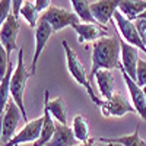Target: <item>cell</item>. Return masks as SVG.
<instances>
[{
    "mask_svg": "<svg viewBox=\"0 0 146 146\" xmlns=\"http://www.w3.org/2000/svg\"><path fill=\"white\" fill-rule=\"evenodd\" d=\"M120 40L117 36L105 38L94 42L92 45V67L89 73V80H92L98 70H113L118 69L120 62Z\"/></svg>",
    "mask_w": 146,
    "mask_h": 146,
    "instance_id": "1",
    "label": "cell"
},
{
    "mask_svg": "<svg viewBox=\"0 0 146 146\" xmlns=\"http://www.w3.org/2000/svg\"><path fill=\"white\" fill-rule=\"evenodd\" d=\"M32 75L31 72L27 70L25 63H23V50L21 48L18 53V62H16V67L15 72L12 75V80H10V96L15 101V104L18 105V108L21 110L23 120H28L27 115V110H25V104H23V92H25V86L27 82L29 79V76Z\"/></svg>",
    "mask_w": 146,
    "mask_h": 146,
    "instance_id": "2",
    "label": "cell"
},
{
    "mask_svg": "<svg viewBox=\"0 0 146 146\" xmlns=\"http://www.w3.org/2000/svg\"><path fill=\"white\" fill-rule=\"evenodd\" d=\"M62 45H63L64 53H66V64H67V70H69V73L73 76V79H75L79 85H82V86L86 89V92H88V95L91 96L92 102H95L96 105H100V107H101L104 101L95 95L94 88H92V83H91V80H89V76L86 75V72H85V67H83L82 62L78 58L75 50H73V48H72L66 41H63Z\"/></svg>",
    "mask_w": 146,
    "mask_h": 146,
    "instance_id": "3",
    "label": "cell"
},
{
    "mask_svg": "<svg viewBox=\"0 0 146 146\" xmlns=\"http://www.w3.org/2000/svg\"><path fill=\"white\" fill-rule=\"evenodd\" d=\"M41 18L50 23V27L53 28L54 32L63 29L66 27H75L78 23H80V19L78 18L75 12H67L57 6H51L50 9H47L41 15Z\"/></svg>",
    "mask_w": 146,
    "mask_h": 146,
    "instance_id": "4",
    "label": "cell"
},
{
    "mask_svg": "<svg viewBox=\"0 0 146 146\" xmlns=\"http://www.w3.org/2000/svg\"><path fill=\"white\" fill-rule=\"evenodd\" d=\"M114 22H115V27H117L118 32L121 34V38H123L126 42L137 47L139 50H143L146 53V45H145L143 40L140 38L135 22L129 21L120 10H117L114 13Z\"/></svg>",
    "mask_w": 146,
    "mask_h": 146,
    "instance_id": "5",
    "label": "cell"
},
{
    "mask_svg": "<svg viewBox=\"0 0 146 146\" xmlns=\"http://www.w3.org/2000/svg\"><path fill=\"white\" fill-rule=\"evenodd\" d=\"M21 117H22L21 110L18 108L13 100H10L6 105L5 113L2 114V145L9 143L15 137V130L18 129Z\"/></svg>",
    "mask_w": 146,
    "mask_h": 146,
    "instance_id": "6",
    "label": "cell"
},
{
    "mask_svg": "<svg viewBox=\"0 0 146 146\" xmlns=\"http://www.w3.org/2000/svg\"><path fill=\"white\" fill-rule=\"evenodd\" d=\"M101 113L104 117H123L127 113H136L133 104H130L126 96L114 94L110 100H105L101 105Z\"/></svg>",
    "mask_w": 146,
    "mask_h": 146,
    "instance_id": "7",
    "label": "cell"
},
{
    "mask_svg": "<svg viewBox=\"0 0 146 146\" xmlns=\"http://www.w3.org/2000/svg\"><path fill=\"white\" fill-rule=\"evenodd\" d=\"M120 72H121V76L124 79V83L127 86V91L131 96V104L135 107L136 113L140 115L142 120H146V96H145V92H143V88H140L139 85L136 83V80H133L127 73L126 70L123 69V66L120 64Z\"/></svg>",
    "mask_w": 146,
    "mask_h": 146,
    "instance_id": "8",
    "label": "cell"
},
{
    "mask_svg": "<svg viewBox=\"0 0 146 146\" xmlns=\"http://www.w3.org/2000/svg\"><path fill=\"white\" fill-rule=\"evenodd\" d=\"M19 19L13 15H10L3 23H2V29H0V42L2 47L6 50L7 56L13 53L16 50V38L19 34Z\"/></svg>",
    "mask_w": 146,
    "mask_h": 146,
    "instance_id": "9",
    "label": "cell"
},
{
    "mask_svg": "<svg viewBox=\"0 0 146 146\" xmlns=\"http://www.w3.org/2000/svg\"><path fill=\"white\" fill-rule=\"evenodd\" d=\"M42 123L44 120L42 117L35 118L32 121H28V123L23 126L16 135L12 139L9 143L2 145V146H19L21 143H27V142H36L41 136V130H42Z\"/></svg>",
    "mask_w": 146,
    "mask_h": 146,
    "instance_id": "10",
    "label": "cell"
},
{
    "mask_svg": "<svg viewBox=\"0 0 146 146\" xmlns=\"http://www.w3.org/2000/svg\"><path fill=\"white\" fill-rule=\"evenodd\" d=\"M53 28L50 27V23L45 22L41 16L38 21V25L35 28V51H34V58H32V64H31V73L34 75L36 70V63H38V58L44 50V47L47 45L48 40L53 34Z\"/></svg>",
    "mask_w": 146,
    "mask_h": 146,
    "instance_id": "11",
    "label": "cell"
},
{
    "mask_svg": "<svg viewBox=\"0 0 146 146\" xmlns=\"http://www.w3.org/2000/svg\"><path fill=\"white\" fill-rule=\"evenodd\" d=\"M78 34V41L79 44L83 42H96L105 36H108V29L100 23H78L72 27Z\"/></svg>",
    "mask_w": 146,
    "mask_h": 146,
    "instance_id": "12",
    "label": "cell"
},
{
    "mask_svg": "<svg viewBox=\"0 0 146 146\" xmlns=\"http://www.w3.org/2000/svg\"><path fill=\"white\" fill-rule=\"evenodd\" d=\"M120 40V47H121V66L126 70V73L136 80V70H137V63H139V48L126 42L123 38Z\"/></svg>",
    "mask_w": 146,
    "mask_h": 146,
    "instance_id": "13",
    "label": "cell"
},
{
    "mask_svg": "<svg viewBox=\"0 0 146 146\" xmlns=\"http://www.w3.org/2000/svg\"><path fill=\"white\" fill-rule=\"evenodd\" d=\"M118 10V2L115 0H101V2H91V12L95 21L100 25L105 27L107 23L114 19V13Z\"/></svg>",
    "mask_w": 146,
    "mask_h": 146,
    "instance_id": "14",
    "label": "cell"
},
{
    "mask_svg": "<svg viewBox=\"0 0 146 146\" xmlns=\"http://www.w3.org/2000/svg\"><path fill=\"white\" fill-rule=\"evenodd\" d=\"M79 142L73 135V130L64 124L56 123V133L47 146H78Z\"/></svg>",
    "mask_w": 146,
    "mask_h": 146,
    "instance_id": "15",
    "label": "cell"
},
{
    "mask_svg": "<svg viewBox=\"0 0 146 146\" xmlns=\"http://www.w3.org/2000/svg\"><path fill=\"white\" fill-rule=\"evenodd\" d=\"M44 104L48 107L51 115L54 117V120H57V123L64 124L67 123V110H66V102L62 96L50 101V92L45 91L44 92Z\"/></svg>",
    "mask_w": 146,
    "mask_h": 146,
    "instance_id": "16",
    "label": "cell"
},
{
    "mask_svg": "<svg viewBox=\"0 0 146 146\" xmlns=\"http://www.w3.org/2000/svg\"><path fill=\"white\" fill-rule=\"evenodd\" d=\"M118 10L129 21L135 22L146 10V2H142V0H121V2H118Z\"/></svg>",
    "mask_w": 146,
    "mask_h": 146,
    "instance_id": "17",
    "label": "cell"
},
{
    "mask_svg": "<svg viewBox=\"0 0 146 146\" xmlns=\"http://www.w3.org/2000/svg\"><path fill=\"white\" fill-rule=\"evenodd\" d=\"M42 130H41V136L40 139L34 143V146H47V143L50 142L56 133V123L53 120V115L50 113L48 107L44 104V114H42Z\"/></svg>",
    "mask_w": 146,
    "mask_h": 146,
    "instance_id": "18",
    "label": "cell"
},
{
    "mask_svg": "<svg viewBox=\"0 0 146 146\" xmlns=\"http://www.w3.org/2000/svg\"><path fill=\"white\" fill-rule=\"evenodd\" d=\"M96 85L104 100H110L114 95V76L111 70H98L95 75Z\"/></svg>",
    "mask_w": 146,
    "mask_h": 146,
    "instance_id": "19",
    "label": "cell"
},
{
    "mask_svg": "<svg viewBox=\"0 0 146 146\" xmlns=\"http://www.w3.org/2000/svg\"><path fill=\"white\" fill-rule=\"evenodd\" d=\"M70 5L73 7V12L78 15L82 23H98L91 12V2H86V0H72Z\"/></svg>",
    "mask_w": 146,
    "mask_h": 146,
    "instance_id": "20",
    "label": "cell"
},
{
    "mask_svg": "<svg viewBox=\"0 0 146 146\" xmlns=\"http://www.w3.org/2000/svg\"><path fill=\"white\" fill-rule=\"evenodd\" d=\"M15 72L13 67V62H9V67L7 72L3 79H0V110H2V114H3V110H6V105L9 102V95H10V80H12V75Z\"/></svg>",
    "mask_w": 146,
    "mask_h": 146,
    "instance_id": "21",
    "label": "cell"
},
{
    "mask_svg": "<svg viewBox=\"0 0 146 146\" xmlns=\"http://www.w3.org/2000/svg\"><path fill=\"white\" fill-rule=\"evenodd\" d=\"M100 142L104 143H121L123 146H146V142H143L139 136V127L127 136H121V137H100Z\"/></svg>",
    "mask_w": 146,
    "mask_h": 146,
    "instance_id": "22",
    "label": "cell"
},
{
    "mask_svg": "<svg viewBox=\"0 0 146 146\" xmlns=\"http://www.w3.org/2000/svg\"><path fill=\"white\" fill-rule=\"evenodd\" d=\"M72 130H73L75 137L78 139V142L86 143L89 140V126H88V121L82 115H76L75 118H73Z\"/></svg>",
    "mask_w": 146,
    "mask_h": 146,
    "instance_id": "23",
    "label": "cell"
},
{
    "mask_svg": "<svg viewBox=\"0 0 146 146\" xmlns=\"http://www.w3.org/2000/svg\"><path fill=\"white\" fill-rule=\"evenodd\" d=\"M21 16L28 22V25L31 28H36L40 18H38V12L35 9L34 2H23V6L21 9Z\"/></svg>",
    "mask_w": 146,
    "mask_h": 146,
    "instance_id": "24",
    "label": "cell"
},
{
    "mask_svg": "<svg viewBox=\"0 0 146 146\" xmlns=\"http://www.w3.org/2000/svg\"><path fill=\"white\" fill-rule=\"evenodd\" d=\"M136 83L140 88L146 86V60H139L136 70Z\"/></svg>",
    "mask_w": 146,
    "mask_h": 146,
    "instance_id": "25",
    "label": "cell"
},
{
    "mask_svg": "<svg viewBox=\"0 0 146 146\" xmlns=\"http://www.w3.org/2000/svg\"><path fill=\"white\" fill-rule=\"evenodd\" d=\"M10 9H12V2L10 0H2V2H0V25H2V23L12 15L9 12Z\"/></svg>",
    "mask_w": 146,
    "mask_h": 146,
    "instance_id": "26",
    "label": "cell"
},
{
    "mask_svg": "<svg viewBox=\"0 0 146 146\" xmlns=\"http://www.w3.org/2000/svg\"><path fill=\"white\" fill-rule=\"evenodd\" d=\"M135 25H136V28H137V31H139L140 38L143 40V42H145V45H146V21L137 19V21H135Z\"/></svg>",
    "mask_w": 146,
    "mask_h": 146,
    "instance_id": "27",
    "label": "cell"
},
{
    "mask_svg": "<svg viewBox=\"0 0 146 146\" xmlns=\"http://www.w3.org/2000/svg\"><path fill=\"white\" fill-rule=\"evenodd\" d=\"M34 5H35V9H36L38 13H40V12H45L47 9L51 7L48 0H36V2H34Z\"/></svg>",
    "mask_w": 146,
    "mask_h": 146,
    "instance_id": "28",
    "label": "cell"
},
{
    "mask_svg": "<svg viewBox=\"0 0 146 146\" xmlns=\"http://www.w3.org/2000/svg\"><path fill=\"white\" fill-rule=\"evenodd\" d=\"M22 6H23V2H22V0H15V2H12V15L16 16V18H19Z\"/></svg>",
    "mask_w": 146,
    "mask_h": 146,
    "instance_id": "29",
    "label": "cell"
},
{
    "mask_svg": "<svg viewBox=\"0 0 146 146\" xmlns=\"http://www.w3.org/2000/svg\"><path fill=\"white\" fill-rule=\"evenodd\" d=\"M80 146H100V145H96V143H95V140L89 139L86 143H83V145H80Z\"/></svg>",
    "mask_w": 146,
    "mask_h": 146,
    "instance_id": "30",
    "label": "cell"
},
{
    "mask_svg": "<svg viewBox=\"0 0 146 146\" xmlns=\"http://www.w3.org/2000/svg\"><path fill=\"white\" fill-rule=\"evenodd\" d=\"M101 146H123V145H121V143H104Z\"/></svg>",
    "mask_w": 146,
    "mask_h": 146,
    "instance_id": "31",
    "label": "cell"
},
{
    "mask_svg": "<svg viewBox=\"0 0 146 146\" xmlns=\"http://www.w3.org/2000/svg\"><path fill=\"white\" fill-rule=\"evenodd\" d=\"M139 19H143V21H146V10H145L143 13H142V15L139 16Z\"/></svg>",
    "mask_w": 146,
    "mask_h": 146,
    "instance_id": "32",
    "label": "cell"
},
{
    "mask_svg": "<svg viewBox=\"0 0 146 146\" xmlns=\"http://www.w3.org/2000/svg\"><path fill=\"white\" fill-rule=\"evenodd\" d=\"M143 92H145V96H146V86L143 88Z\"/></svg>",
    "mask_w": 146,
    "mask_h": 146,
    "instance_id": "33",
    "label": "cell"
},
{
    "mask_svg": "<svg viewBox=\"0 0 146 146\" xmlns=\"http://www.w3.org/2000/svg\"><path fill=\"white\" fill-rule=\"evenodd\" d=\"M78 146H80V145H78Z\"/></svg>",
    "mask_w": 146,
    "mask_h": 146,
    "instance_id": "34",
    "label": "cell"
}]
</instances>
